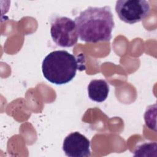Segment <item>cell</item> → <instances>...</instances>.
<instances>
[{
	"label": "cell",
	"instance_id": "cell-1",
	"mask_svg": "<svg viewBox=\"0 0 157 157\" xmlns=\"http://www.w3.org/2000/svg\"><path fill=\"white\" fill-rule=\"evenodd\" d=\"M74 21L78 36L82 41L96 43L109 41L112 38L115 23L109 6L89 7L81 12Z\"/></svg>",
	"mask_w": 157,
	"mask_h": 157
},
{
	"label": "cell",
	"instance_id": "cell-7",
	"mask_svg": "<svg viewBox=\"0 0 157 157\" xmlns=\"http://www.w3.org/2000/svg\"><path fill=\"white\" fill-rule=\"evenodd\" d=\"M156 143L149 142L138 146L134 151V156H142L145 152H156Z\"/></svg>",
	"mask_w": 157,
	"mask_h": 157
},
{
	"label": "cell",
	"instance_id": "cell-3",
	"mask_svg": "<svg viewBox=\"0 0 157 157\" xmlns=\"http://www.w3.org/2000/svg\"><path fill=\"white\" fill-rule=\"evenodd\" d=\"M50 34L53 40L62 47H71L78 40L76 24L72 19L58 17L52 20Z\"/></svg>",
	"mask_w": 157,
	"mask_h": 157
},
{
	"label": "cell",
	"instance_id": "cell-6",
	"mask_svg": "<svg viewBox=\"0 0 157 157\" xmlns=\"http://www.w3.org/2000/svg\"><path fill=\"white\" fill-rule=\"evenodd\" d=\"M109 93V86L103 79L92 80L88 86V94L90 99L97 102L104 101Z\"/></svg>",
	"mask_w": 157,
	"mask_h": 157
},
{
	"label": "cell",
	"instance_id": "cell-5",
	"mask_svg": "<svg viewBox=\"0 0 157 157\" xmlns=\"http://www.w3.org/2000/svg\"><path fill=\"white\" fill-rule=\"evenodd\" d=\"M63 150L69 157H88L91 155L90 142L78 132H71L63 141Z\"/></svg>",
	"mask_w": 157,
	"mask_h": 157
},
{
	"label": "cell",
	"instance_id": "cell-4",
	"mask_svg": "<svg viewBox=\"0 0 157 157\" xmlns=\"http://www.w3.org/2000/svg\"><path fill=\"white\" fill-rule=\"evenodd\" d=\"M115 11L122 21L129 24L144 19L150 12V6L145 0H120L116 2Z\"/></svg>",
	"mask_w": 157,
	"mask_h": 157
},
{
	"label": "cell",
	"instance_id": "cell-2",
	"mask_svg": "<svg viewBox=\"0 0 157 157\" xmlns=\"http://www.w3.org/2000/svg\"><path fill=\"white\" fill-rule=\"evenodd\" d=\"M78 68L77 58L66 50L50 52L44 58L42 64L44 77L55 85L66 84L71 81Z\"/></svg>",
	"mask_w": 157,
	"mask_h": 157
}]
</instances>
